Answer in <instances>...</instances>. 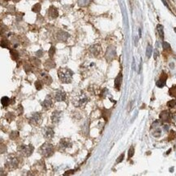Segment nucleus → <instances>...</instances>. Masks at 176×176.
<instances>
[{
	"mask_svg": "<svg viewBox=\"0 0 176 176\" xmlns=\"http://www.w3.org/2000/svg\"><path fill=\"white\" fill-rule=\"evenodd\" d=\"M58 78H59L60 81L62 83L69 84V83H71L72 81L73 72L69 69L62 68V69L58 70Z\"/></svg>",
	"mask_w": 176,
	"mask_h": 176,
	"instance_id": "nucleus-1",
	"label": "nucleus"
},
{
	"mask_svg": "<svg viewBox=\"0 0 176 176\" xmlns=\"http://www.w3.org/2000/svg\"><path fill=\"white\" fill-rule=\"evenodd\" d=\"M39 153L44 157H50L55 153L54 146L48 142L44 143L39 148Z\"/></svg>",
	"mask_w": 176,
	"mask_h": 176,
	"instance_id": "nucleus-2",
	"label": "nucleus"
},
{
	"mask_svg": "<svg viewBox=\"0 0 176 176\" xmlns=\"http://www.w3.org/2000/svg\"><path fill=\"white\" fill-rule=\"evenodd\" d=\"M5 165L9 170H15L18 167L19 160L15 155H11L7 157V160Z\"/></svg>",
	"mask_w": 176,
	"mask_h": 176,
	"instance_id": "nucleus-3",
	"label": "nucleus"
},
{
	"mask_svg": "<svg viewBox=\"0 0 176 176\" xmlns=\"http://www.w3.org/2000/svg\"><path fill=\"white\" fill-rule=\"evenodd\" d=\"M34 150V148L33 145H20L17 148V151L20 152V154H22L24 157H29L32 155L33 152Z\"/></svg>",
	"mask_w": 176,
	"mask_h": 176,
	"instance_id": "nucleus-4",
	"label": "nucleus"
},
{
	"mask_svg": "<svg viewBox=\"0 0 176 176\" xmlns=\"http://www.w3.org/2000/svg\"><path fill=\"white\" fill-rule=\"evenodd\" d=\"M42 116L40 113H34L29 119V124L33 126H38L41 124Z\"/></svg>",
	"mask_w": 176,
	"mask_h": 176,
	"instance_id": "nucleus-5",
	"label": "nucleus"
},
{
	"mask_svg": "<svg viewBox=\"0 0 176 176\" xmlns=\"http://www.w3.org/2000/svg\"><path fill=\"white\" fill-rule=\"evenodd\" d=\"M55 135V131L51 127H46L44 128L43 130V136L46 139H52L53 136Z\"/></svg>",
	"mask_w": 176,
	"mask_h": 176,
	"instance_id": "nucleus-6",
	"label": "nucleus"
},
{
	"mask_svg": "<svg viewBox=\"0 0 176 176\" xmlns=\"http://www.w3.org/2000/svg\"><path fill=\"white\" fill-rule=\"evenodd\" d=\"M59 146L62 148H71L72 146V143L71 141V140L67 138H63L61 139L59 142Z\"/></svg>",
	"mask_w": 176,
	"mask_h": 176,
	"instance_id": "nucleus-7",
	"label": "nucleus"
},
{
	"mask_svg": "<svg viewBox=\"0 0 176 176\" xmlns=\"http://www.w3.org/2000/svg\"><path fill=\"white\" fill-rule=\"evenodd\" d=\"M53 105V102H52V100L50 98V97L48 95L46 97V98L45 99L42 103H41V106L44 110H49L51 108V106Z\"/></svg>",
	"mask_w": 176,
	"mask_h": 176,
	"instance_id": "nucleus-8",
	"label": "nucleus"
},
{
	"mask_svg": "<svg viewBox=\"0 0 176 176\" xmlns=\"http://www.w3.org/2000/svg\"><path fill=\"white\" fill-rule=\"evenodd\" d=\"M48 16L49 18L50 19H55L58 16V10L56 9V7L51 6L49 10H48Z\"/></svg>",
	"mask_w": 176,
	"mask_h": 176,
	"instance_id": "nucleus-9",
	"label": "nucleus"
},
{
	"mask_svg": "<svg viewBox=\"0 0 176 176\" xmlns=\"http://www.w3.org/2000/svg\"><path fill=\"white\" fill-rule=\"evenodd\" d=\"M55 99L57 102H64L66 100V93L63 90H58L55 93Z\"/></svg>",
	"mask_w": 176,
	"mask_h": 176,
	"instance_id": "nucleus-10",
	"label": "nucleus"
},
{
	"mask_svg": "<svg viewBox=\"0 0 176 176\" xmlns=\"http://www.w3.org/2000/svg\"><path fill=\"white\" fill-rule=\"evenodd\" d=\"M61 116H62V112L54 111L52 114V116H51L52 122H54V124H58V122H59V120H60V119H61Z\"/></svg>",
	"mask_w": 176,
	"mask_h": 176,
	"instance_id": "nucleus-11",
	"label": "nucleus"
},
{
	"mask_svg": "<svg viewBox=\"0 0 176 176\" xmlns=\"http://www.w3.org/2000/svg\"><path fill=\"white\" fill-rule=\"evenodd\" d=\"M166 80H167V75L165 74L164 72H162V76H161V77H160V80L158 81H157V83H156L157 86V87H159V88H162V87H164V86L166 85Z\"/></svg>",
	"mask_w": 176,
	"mask_h": 176,
	"instance_id": "nucleus-12",
	"label": "nucleus"
},
{
	"mask_svg": "<svg viewBox=\"0 0 176 176\" xmlns=\"http://www.w3.org/2000/svg\"><path fill=\"white\" fill-rule=\"evenodd\" d=\"M69 38V34L66 32L63 31H59L57 34V38L58 41H65L67 40V38Z\"/></svg>",
	"mask_w": 176,
	"mask_h": 176,
	"instance_id": "nucleus-13",
	"label": "nucleus"
},
{
	"mask_svg": "<svg viewBox=\"0 0 176 176\" xmlns=\"http://www.w3.org/2000/svg\"><path fill=\"white\" fill-rule=\"evenodd\" d=\"M160 119L163 122H170V114L168 111L164 110L160 114Z\"/></svg>",
	"mask_w": 176,
	"mask_h": 176,
	"instance_id": "nucleus-14",
	"label": "nucleus"
},
{
	"mask_svg": "<svg viewBox=\"0 0 176 176\" xmlns=\"http://www.w3.org/2000/svg\"><path fill=\"white\" fill-rule=\"evenodd\" d=\"M41 77H42V82L45 83L46 84L50 85L52 83V78L50 76V75L46 74V73H42Z\"/></svg>",
	"mask_w": 176,
	"mask_h": 176,
	"instance_id": "nucleus-15",
	"label": "nucleus"
},
{
	"mask_svg": "<svg viewBox=\"0 0 176 176\" xmlns=\"http://www.w3.org/2000/svg\"><path fill=\"white\" fill-rule=\"evenodd\" d=\"M122 79V73H119L118 75V76L115 78V80H114V87H115L118 90L119 89V88L121 86Z\"/></svg>",
	"mask_w": 176,
	"mask_h": 176,
	"instance_id": "nucleus-16",
	"label": "nucleus"
},
{
	"mask_svg": "<svg viewBox=\"0 0 176 176\" xmlns=\"http://www.w3.org/2000/svg\"><path fill=\"white\" fill-rule=\"evenodd\" d=\"M10 54H11V57L13 60L16 61L17 59L19 58V54L18 52H17L15 49H12L10 50Z\"/></svg>",
	"mask_w": 176,
	"mask_h": 176,
	"instance_id": "nucleus-17",
	"label": "nucleus"
},
{
	"mask_svg": "<svg viewBox=\"0 0 176 176\" xmlns=\"http://www.w3.org/2000/svg\"><path fill=\"white\" fill-rule=\"evenodd\" d=\"M1 103L2 105H3V106H8V105H10L11 103V100L9 98H7V97H3V98H2L1 99Z\"/></svg>",
	"mask_w": 176,
	"mask_h": 176,
	"instance_id": "nucleus-18",
	"label": "nucleus"
},
{
	"mask_svg": "<svg viewBox=\"0 0 176 176\" xmlns=\"http://www.w3.org/2000/svg\"><path fill=\"white\" fill-rule=\"evenodd\" d=\"M157 32H158V33H159V35H160L161 38H162V39H163V38H164L163 26H162V25H161V24H158V25H157Z\"/></svg>",
	"mask_w": 176,
	"mask_h": 176,
	"instance_id": "nucleus-19",
	"label": "nucleus"
},
{
	"mask_svg": "<svg viewBox=\"0 0 176 176\" xmlns=\"http://www.w3.org/2000/svg\"><path fill=\"white\" fill-rule=\"evenodd\" d=\"M41 4L40 3H37V4H35L33 7V8H32V11L33 12H35V13H39L40 12V11H41Z\"/></svg>",
	"mask_w": 176,
	"mask_h": 176,
	"instance_id": "nucleus-20",
	"label": "nucleus"
},
{
	"mask_svg": "<svg viewBox=\"0 0 176 176\" xmlns=\"http://www.w3.org/2000/svg\"><path fill=\"white\" fill-rule=\"evenodd\" d=\"M45 66L48 69H51V68H54L55 67V63L53 62V61H51V60H47L46 64H45Z\"/></svg>",
	"mask_w": 176,
	"mask_h": 176,
	"instance_id": "nucleus-21",
	"label": "nucleus"
},
{
	"mask_svg": "<svg viewBox=\"0 0 176 176\" xmlns=\"http://www.w3.org/2000/svg\"><path fill=\"white\" fill-rule=\"evenodd\" d=\"M169 94L171 97H174V98H176V85L172 86L170 89H169Z\"/></svg>",
	"mask_w": 176,
	"mask_h": 176,
	"instance_id": "nucleus-22",
	"label": "nucleus"
},
{
	"mask_svg": "<svg viewBox=\"0 0 176 176\" xmlns=\"http://www.w3.org/2000/svg\"><path fill=\"white\" fill-rule=\"evenodd\" d=\"M152 52H153V48L150 45H148L147 46V49H146V56L147 58H150L151 55H152Z\"/></svg>",
	"mask_w": 176,
	"mask_h": 176,
	"instance_id": "nucleus-23",
	"label": "nucleus"
},
{
	"mask_svg": "<svg viewBox=\"0 0 176 176\" xmlns=\"http://www.w3.org/2000/svg\"><path fill=\"white\" fill-rule=\"evenodd\" d=\"M89 3V0H79L78 1V3L81 7H84V6H87Z\"/></svg>",
	"mask_w": 176,
	"mask_h": 176,
	"instance_id": "nucleus-24",
	"label": "nucleus"
},
{
	"mask_svg": "<svg viewBox=\"0 0 176 176\" xmlns=\"http://www.w3.org/2000/svg\"><path fill=\"white\" fill-rule=\"evenodd\" d=\"M35 87H36L37 90H41L42 89V81H38L35 83Z\"/></svg>",
	"mask_w": 176,
	"mask_h": 176,
	"instance_id": "nucleus-25",
	"label": "nucleus"
},
{
	"mask_svg": "<svg viewBox=\"0 0 176 176\" xmlns=\"http://www.w3.org/2000/svg\"><path fill=\"white\" fill-rule=\"evenodd\" d=\"M19 136V132L18 131H12V132L10 134V138L13 140H15L17 137Z\"/></svg>",
	"mask_w": 176,
	"mask_h": 176,
	"instance_id": "nucleus-26",
	"label": "nucleus"
},
{
	"mask_svg": "<svg viewBox=\"0 0 176 176\" xmlns=\"http://www.w3.org/2000/svg\"><path fill=\"white\" fill-rule=\"evenodd\" d=\"M87 102H88V98L86 97H84V98L79 101V105H80V106H83V105H84L87 103Z\"/></svg>",
	"mask_w": 176,
	"mask_h": 176,
	"instance_id": "nucleus-27",
	"label": "nucleus"
},
{
	"mask_svg": "<svg viewBox=\"0 0 176 176\" xmlns=\"http://www.w3.org/2000/svg\"><path fill=\"white\" fill-rule=\"evenodd\" d=\"M55 48L54 46H51L50 49L49 50V56L50 58H53V56L55 55Z\"/></svg>",
	"mask_w": 176,
	"mask_h": 176,
	"instance_id": "nucleus-28",
	"label": "nucleus"
},
{
	"mask_svg": "<svg viewBox=\"0 0 176 176\" xmlns=\"http://www.w3.org/2000/svg\"><path fill=\"white\" fill-rule=\"evenodd\" d=\"M162 46H163V49H164L165 50H171L170 46V44H169L168 42L164 41L163 44H162Z\"/></svg>",
	"mask_w": 176,
	"mask_h": 176,
	"instance_id": "nucleus-29",
	"label": "nucleus"
},
{
	"mask_svg": "<svg viewBox=\"0 0 176 176\" xmlns=\"http://www.w3.org/2000/svg\"><path fill=\"white\" fill-rule=\"evenodd\" d=\"M1 46L3 48H8V46H9V42H8V41L7 40H2L1 41Z\"/></svg>",
	"mask_w": 176,
	"mask_h": 176,
	"instance_id": "nucleus-30",
	"label": "nucleus"
},
{
	"mask_svg": "<svg viewBox=\"0 0 176 176\" xmlns=\"http://www.w3.org/2000/svg\"><path fill=\"white\" fill-rule=\"evenodd\" d=\"M134 153H135V149L132 146H131L128 150V158H131L134 155Z\"/></svg>",
	"mask_w": 176,
	"mask_h": 176,
	"instance_id": "nucleus-31",
	"label": "nucleus"
},
{
	"mask_svg": "<svg viewBox=\"0 0 176 176\" xmlns=\"http://www.w3.org/2000/svg\"><path fill=\"white\" fill-rule=\"evenodd\" d=\"M175 105H176V101H174V100H172V101H170V102H167V105H168V106L170 107V108L174 107Z\"/></svg>",
	"mask_w": 176,
	"mask_h": 176,
	"instance_id": "nucleus-32",
	"label": "nucleus"
},
{
	"mask_svg": "<svg viewBox=\"0 0 176 176\" xmlns=\"http://www.w3.org/2000/svg\"><path fill=\"white\" fill-rule=\"evenodd\" d=\"M153 136H156V137H158V136H161V130L160 129H156L155 130V131L153 132Z\"/></svg>",
	"mask_w": 176,
	"mask_h": 176,
	"instance_id": "nucleus-33",
	"label": "nucleus"
},
{
	"mask_svg": "<svg viewBox=\"0 0 176 176\" xmlns=\"http://www.w3.org/2000/svg\"><path fill=\"white\" fill-rule=\"evenodd\" d=\"M124 153H122V154H121L119 157V158H118V160L116 161V163H120L122 160H124Z\"/></svg>",
	"mask_w": 176,
	"mask_h": 176,
	"instance_id": "nucleus-34",
	"label": "nucleus"
},
{
	"mask_svg": "<svg viewBox=\"0 0 176 176\" xmlns=\"http://www.w3.org/2000/svg\"><path fill=\"white\" fill-rule=\"evenodd\" d=\"M36 55H37V56H38V57H41V56H42V55H43V51H42L41 50H40L37 51Z\"/></svg>",
	"mask_w": 176,
	"mask_h": 176,
	"instance_id": "nucleus-35",
	"label": "nucleus"
},
{
	"mask_svg": "<svg viewBox=\"0 0 176 176\" xmlns=\"http://www.w3.org/2000/svg\"><path fill=\"white\" fill-rule=\"evenodd\" d=\"M13 1L15 2V3H18V2H20V0H13Z\"/></svg>",
	"mask_w": 176,
	"mask_h": 176,
	"instance_id": "nucleus-36",
	"label": "nucleus"
},
{
	"mask_svg": "<svg viewBox=\"0 0 176 176\" xmlns=\"http://www.w3.org/2000/svg\"><path fill=\"white\" fill-rule=\"evenodd\" d=\"M174 31L176 32V28H174Z\"/></svg>",
	"mask_w": 176,
	"mask_h": 176,
	"instance_id": "nucleus-37",
	"label": "nucleus"
}]
</instances>
